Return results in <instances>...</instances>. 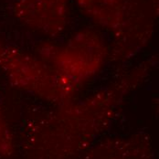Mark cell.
Instances as JSON below:
<instances>
[{"mask_svg":"<svg viewBox=\"0 0 159 159\" xmlns=\"http://www.w3.org/2000/svg\"><path fill=\"white\" fill-rule=\"evenodd\" d=\"M12 137L0 109V155H10L12 152Z\"/></svg>","mask_w":159,"mask_h":159,"instance_id":"6da1fadb","label":"cell"}]
</instances>
